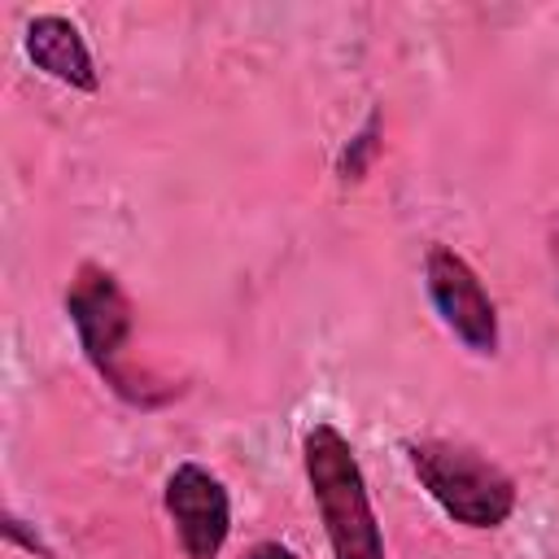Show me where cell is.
Wrapping results in <instances>:
<instances>
[{
    "instance_id": "6da1fadb",
    "label": "cell",
    "mask_w": 559,
    "mask_h": 559,
    "mask_svg": "<svg viewBox=\"0 0 559 559\" xmlns=\"http://www.w3.org/2000/svg\"><path fill=\"white\" fill-rule=\"evenodd\" d=\"M66 319L79 336L83 358L92 362V371L127 402L140 411H153L162 402H170L179 389L175 384H157L148 371L127 362V345L135 332V306L127 297V288L118 284V275L100 262H79V271L66 284Z\"/></svg>"
},
{
    "instance_id": "9c48e42d",
    "label": "cell",
    "mask_w": 559,
    "mask_h": 559,
    "mask_svg": "<svg viewBox=\"0 0 559 559\" xmlns=\"http://www.w3.org/2000/svg\"><path fill=\"white\" fill-rule=\"evenodd\" d=\"M245 559H297V555L288 546H280V542H258V546H249Z\"/></svg>"
},
{
    "instance_id": "7a4b0ae2",
    "label": "cell",
    "mask_w": 559,
    "mask_h": 559,
    "mask_svg": "<svg viewBox=\"0 0 559 559\" xmlns=\"http://www.w3.org/2000/svg\"><path fill=\"white\" fill-rule=\"evenodd\" d=\"M301 467L332 559H384V533L349 437L336 424H310L301 437Z\"/></svg>"
},
{
    "instance_id": "ba28073f",
    "label": "cell",
    "mask_w": 559,
    "mask_h": 559,
    "mask_svg": "<svg viewBox=\"0 0 559 559\" xmlns=\"http://www.w3.org/2000/svg\"><path fill=\"white\" fill-rule=\"evenodd\" d=\"M26 520L17 515V511H4V537L13 542V546H22V550H31V555H39V559H52V550L39 542V533H31V528H22Z\"/></svg>"
},
{
    "instance_id": "52a82bcc",
    "label": "cell",
    "mask_w": 559,
    "mask_h": 559,
    "mask_svg": "<svg viewBox=\"0 0 559 559\" xmlns=\"http://www.w3.org/2000/svg\"><path fill=\"white\" fill-rule=\"evenodd\" d=\"M380 109H371L367 118H362V127L349 135V144L341 148V157H336V175H341V183H358V179H367V170H371V162H376V153H380Z\"/></svg>"
},
{
    "instance_id": "8992f818",
    "label": "cell",
    "mask_w": 559,
    "mask_h": 559,
    "mask_svg": "<svg viewBox=\"0 0 559 559\" xmlns=\"http://www.w3.org/2000/svg\"><path fill=\"white\" fill-rule=\"evenodd\" d=\"M22 48H26V57H31V66L39 74H48L52 83H61L70 92H96L100 87L92 48H87L83 31L70 17H61V13H35L26 22Z\"/></svg>"
},
{
    "instance_id": "277c9868",
    "label": "cell",
    "mask_w": 559,
    "mask_h": 559,
    "mask_svg": "<svg viewBox=\"0 0 559 559\" xmlns=\"http://www.w3.org/2000/svg\"><path fill=\"white\" fill-rule=\"evenodd\" d=\"M424 293L437 310V319L445 323V332L476 358H493L502 345V328H498V306L489 297V288L480 284V275L472 271V262L432 240L424 253Z\"/></svg>"
},
{
    "instance_id": "30bf717a",
    "label": "cell",
    "mask_w": 559,
    "mask_h": 559,
    "mask_svg": "<svg viewBox=\"0 0 559 559\" xmlns=\"http://www.w3.org/2000/svg\"><path fill=\"white\" fill-rule=\"evenodd\" d=\"M550 262H555V271H559V214H555V223H550Z\"/></svg>"
},
{
    "instance_id": "3957f363",
    "label": "cell",
    "mask_w": 559,
    "mask_h": 559,
    "mask_svg": "<svg viewBox=\"0 0 559 559\" xmlns=\"http://www.w3.org/2000/svg\"><path fill=\"white\" fill-rule=\"evenodd\" d=\"M402 450H406L411 476L441 507L445 520L489 533L515 515V502H520L515 480L480 450H472L463 441H441V437L406 441Z\"/></svg>"
},
{
    "instance_id": "5b68a950",
    "label": "cell",
    "mask_w": 559,
    "mask_h": 559,
    "mask_svg": "<svg viewBox=\"0 0 559 559\" xmlns=\"http://www.w3.org/2000/svg\"><path fill=\"white\" fill-rule=\"evenodd\" d=\"M162 507L183 559H218L231 537V493L205 463H175L162 485Z\"/></svg>"
}]
</instances>
